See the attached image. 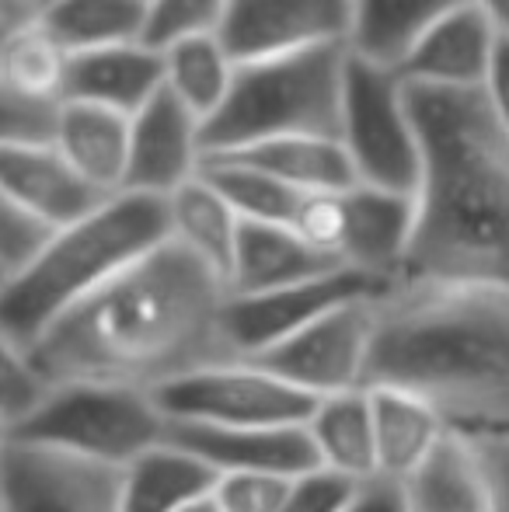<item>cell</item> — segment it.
<instances>
[{"instance_id":"d4e9b609","label":"cell","mask_w":509,"mask_h":512,"mask_svg":"<svg viewBox=\"0 0 509 512\" xmlns=\"http://www.w3.org/2000/svg\"><path fill=\"white\" fill-rule=\"evenodd\" d=\"M220 474L178 443H164L123 471V512H185L217 492Z\"/></svg>"},{"instance_id":"8fae6325","label":"cell","mask_w":509,"mask_h":512,"mask_svg":"<svg viewBox=\"0 0 509 512\" xmlns=\"http://www.w3.org/2000/svg\"><path fill=\"white\" fill-rule=\"evenodd\" d=\"M377 300L381 297L356 300V304L332 310L321 321H314L311 328L293 335L290 342L258 356L255 363L269 366L272 373L290 380L297 391L311 394L314 401L363 391L367 387L370 345H374Z\"/></svg>"},{"instance_id":"7a4b0ae2","label":"cell","mask_w":509,"mask_h":512,"mask_svg":"<svg viewBox=\"0 0 509 512\" xmlns=\"http://www.w3.org/2000/svg\"><path fill=\"white\" fill-rule=\"evenodd\" d=\"M367 387H391L440 411L475 443L509 439V293L489 286L398 283L377 300Z\"/></svg>"},{"instance_id":"277c9868","label":"cell","mask_w":509,"mask_h":512,"mask_svg":"<svg viewBox=\"0 0 509 512\" xmlns=\"http://www.w3.org/2000/svg\"><path fill=\"white\" fill-rule=\"evenodd\" d=\"M171 241L168 199L119 192L84 220L63 227L49 251L14 283L0 286V345L32 349L63 314Z\"/></svg>"},{"instance_id":"f1b7e54d","label":"cell","mask_w":509,"mask_h":512,"mask_svg":"<svg viewBox=\"0 0 509 512\" xmlns=\"http://www.w3.org/2000/svg\"><path fill=\"white\" fill-rule=\"evenodd\" d=\"M164 77V88L206 126L231 95L238 63L224 49L220 35H196L164 49Z\"/></svg>"},{"instance_id":"f35d334b","label":"cell","mask_w":509,"mask_h":512,"mask_svg":"<svg viewBox=\"0 0 509 512\" xmlns=\"http://www.w3.org/2000/svg\"><path fill=\"white\" fill-rule=\"evenodd\" d=\"M485 98H489L503 133L509 136V42H503V49H499V60L492 67L489 84H485Z\"/></svg>"},{"instance_id":"2e32d148","label":"cell","mask_w":509,"mask_h":512,"mask_svg":"<svg viewBox=\"0 0 509 512\" xmlns=\"http://www.w3.org/2000/svg\"><path fill=\"white\" fill-rule=\"evenodd\" d=\"M171 443L185 446L199 460L224 474H276L300 478L318 471L321 460L307 425H265V429H203L171 425Z\"/></svg>"},{"instance_id":"603a6c76","label":"cell","mask_w":509,"mask_h":512,"mask_svg":"<svg viewBox=\"0 0 509 512\" xmlns=\"http://www.w3.org/2000/svg\"><path fill=\"white\" fill-rule=\"evenodd\" d=\"M133 119L98 105L67 102L56 150L105 196L126 192Z\"/></svg>"},{"instance_id":"74e56055","label":"cell","mask_w":509,"mask_h":512,"mask_svg":"<svg viewBox=\"0 0 509 512\" xmlns=\"http://www.w3.org/2000/svg\"><path fill=\"white\" fill-rule=\"evenodd\" d=\"M346 512H408L405 509V495H401V485L384 478H374L360 488V495L353 499V506Z\"/></svg>"},{"instance_id":"e0dca14e","label":"cell","mask_w":509,"mask_h":512,"mask_svg":"<svg viewBox=\"0 0 509 512\" xmlns=\"http://www.w3.org/2000/svg\"><path fill=\"white\" fill-rule=\"evenodd\" d=\"M0 199L63 230L112 196L98 192L56 147H0Z\"/></svg>"},{"instance_id":"4fadbf2b","label":"cell","mask_w":509,"mask_h":512,"mask_svg":"<svg viewBox=\"0 0 509 512\" xmlns=\"http://www.w3.org/2000/svg\"><path fill=\"white\" fill-rule=\"evenodd\" d=\"M203 119L192 115L168 88L140 115H133L126 192L171 199L203 175Z\"/></svg>"},{"instance_id":"d6a6232c","label":"cell","mask_w":509,"mask_h":512,"mask_svg":"<svg viewBox=\"0 0 509 512\" xmlns=\"http://www.w3.org/2000/svg\"><path fill=\"white\" fill-rule=\"evenodd\" d=\"M56 234H60V227L0 199V286L25 276L49 251Z\"/></svg>"},{"instance_id":"8992f818","label":"cell","mask_w":509,"mask_h":512,"mask_svg":"<svg viewBox=\"0 0 509 512\" xmlns=\"http://www.w3.org/2000/svg\"><path fill=\"white\" fill-rule=\"evenodd\" d=\"M171 422L154 391L123 384H56L49 401L0 439L46 446L56 453L126 471L164 446Z\"/></svg>"},{"instance_id":"4316f807","label":"cell","mask_w":509,"mask_h":512,"mask_svg":"<svg viewBox=\"0 0 509 512\" xmlns=\"http://www.w3.org/2000/svg\"><path fill=\"white\" fill-rule=\"evenodd\" d=\"M150 0H49L42 28L70 56L147 42Z\"/></svg>"},{"instance_id":"83f0119b","label":"cell","mask_w":509,"mask_h":512,"mask_svg":"<svg viewBox=\"0 0 509 512\" xmlns=\"http://www.w3.org/2000/svg\"><path fill=\"white\" fill-rule=\"evenodd\" d=\"M168 220H171V241H178L185 251L203 258L227 283L234 269L241 223L245 220L206 182V175L192 178L185 189H178L168 199Z\"/></svg>"},{"instance_id":"d6986e66","label":"cell","mask_w":509,"mask_h":512,"mask_svg":"<svg viewBox=\"0 0 509 512\" xmlns=\"http://www.w3.org/2000/svg\"><path fill=\"white\" fill-rule=\"evenodd\" d=\"M164 84H168L164 49L150 42L95 49V53L70 56L67 102L98 105L133 119L161 95Z\"/></svg>"},{"instance_id":"d590c367","label":"cell","mask_w":509,"mask_h":512,"mask_svg":"<svg viewBox=\"0 0 509 512\" xmlns=\"http://www.w3.org/2000/svg\"><path fill=\"white\" fill-rule=\"evenodd\" d=\"M360 481H349L335 471H307L290 481V492L279 512H346L360 495Z\"/></svg>"},{"instance_id":"ba28073f","label":"cell","mask_w":509,"mask_h":512,"mask_svg":"<svg viewBox=\"0 0 509 512\" xmlns=\"http://www.w3.org/2000/svg\"><path fill=\"white\" fill-rule=\"evenodd\" d=\"M171 425L265 429L307 425L318 401L255 359H224L154 391Z\"/></svg>"},{"instance_id":"1f68e13d","label":"cell","mask_w":509,"mask_h":512,"mask_svg":"<svg viewBox=\"0 0 509 512\" xmlns=\"http://www.w3.org/2000/svg\"><path fill=\"white\" fill-rule=\"evenodd\" d=\"M0 349H4L0 356V436H7L46 405L56 384L25 349H14V345H0Z\"/></svg>"},{"instance_id":"b9f144b4","label":"cell","mask_w":509,"mask_h":512,"mask_svg":"<svg viewBox=\"0 0 509 512\" xmlns=\"http://www.w3.org/2000/svg\"><path fill=\"white\" fill-rule=\"evenodd\" d=\"M185 512H224V509H220V506H217V499H213V495H210V499L196 502V506H189Z\"/></svg>"},{"instance_id":"7c38bea8","label":"cell","mask_w":509,"mask_h":512,"mask_svg":"<svg viewBox=\"0 0 509 512\" xmlns=\"http://www.w3.org/2000/svg\"><path fill=\"white\" fill-rule=\"evenodd\" d=\"M353 0H231L220 42L238 67L346 46Z\"/></svg>"},{"instance_id":"9a60e30c","label":"cell","mask_w":509,"mask_h":512,"mask_svg":"<svg viewBox=\"0 0 509 512\" xmlns=\"http://www.w3.org/2000/svg\"><path fill=\"white\" fill-rule=\"evenodd\" d=\"M503 35L496 32L489 18L475 7V0H464L457 11H450L426 39L415 46L405 60L401 77L412 88L433 91H485L492 67L503 49Z\"/></svg>"},{"instance_id":"30bf717a","label":"cell","mask_w":509,"mask_h":512,"mask_svg":"<svg viewBox=\"0 0 509 512\" xmlns=\"http://www.w3.org/2000/svg\"><path fill=\"white\" fill-rule=\"evenodd\" d=\"M0 512H123V471L0 439Z\"/></svg>"},{"instance_id":"3957f363","label":"cell","mask_w":509,"mask_h":512,"mask_svg":"<svg viewBox=\"0 0 509 512\" xmlns=\"http://www.w3.org/2000/svg\"><path fill=\"white\" fill-rule=\"evenodd\" d=\"M426 171L401 283L509 293V136L485 91L412 88Z\"/></svg>"},{"instance_id":"ffe728a7","label":"cell","mask_w":509,"mask_h":512,"mask_svg":"<svg viewBox=\"0 0 509 512\" xmlns=\"http://www.w3.org/2000/svg\"><path fill=\"white\" fill-rule=\"evenodd\" d=\"M335 269H346V265H339L325 251L307 244L293 227H279V223H241L227 293L231 297H255V293H272V290L307 283V279H318Z\"/></svg>"},{"instance_id":"4dcf8cb0","label":"cell","mask_w":509,"mask_h":512,"mask_svg":"<svg viewBox=\"0 0 509 512\" xmlns=\"http://www.w3.org/2000/svg\"><path fill=\"white\" fill-rule=\"evenodd\" d=\"M203 175L245 223H279V227H293L300 206H304V199H307L304 192L290 189V185H283L279 178L265 175V171L238 161V157H206Z\"/></svg>"},{"instance_id":"5b68a950","label":"cell","mask_w":509,"mask_h":512,"mask_svg":"<svg viewBox=\"0 0 509 512\" xmlns=\"http://www.w3.org/2000/svg\"><path fill=\"white\" fill-rule=\"evenodd\" d=\"M346 67L349 46H325L238 67L224 108L203 126L206 157L286 136L339 140Z\"/></svg>"},{"instance_id":"5bb4252c","label":"cell","mask_w":509,"mask_h":512,"mask_svg":"<svg viewBox=\"0 0 509 512\" xmlns=\"http://www.w3.org/2000/svg\"><path fill=\"white\" fill-rule=\"evenodd\" d=\"M342 209H346L339 248L342 265L398 286L412 255L415 223H419L415 196L353 185L342 192Z\"/></svg>"},{"instance_id":"f546056e","label":"cell","mask_w":509,"mask_h":512,"mask_svg":"<svg viewBox=\"0 0 509 512\" xmlns=\"http://www.w3.org/2000/svg\"><path fill=\"white\" fill-rule=\"evenodd\" d=\"M70 53L42 25L0 39V95L67 102Z\"/></svg>"},{"instance_id":"cb8c5ba5","label":"cell","mask_w":509,"mask_h":512,"mask_svg":"<svg viewBox=\"0 0 509 512\" xmlns=\"http://www.w3.org/2000/svg\"><path fill=\"white\" fill-rule=\"evenodd\" d=\"M307 432H311L325 471H335L360 485L377 478V432L370 387L321 398L307 418Z\"/></svg>"},{"instance_id":"9c48e42d","label":"cell","mask_w":509,"mask_h":512,"mask_svg":"<svg viewBox=\"0 0 509 512\" xmlns=\"http://www.w3.org/2000/svg\"><path fill=\"white\" fill-rule=\"evenodd\" d=\"M391 283L356 269H335L286 290L255 293V297H227L224 338L234 359H258L276 345L290 342L314 321L356 300L384 297Z\"/></svg>"},{"instance_id":"7402d4cb","label":"cell","mask_w":509,"mask_h":512,"mask_svg":"<svg viewBox=\"0 0 509 512\" xmlns=\"http://www.w3.org/2000/svg\"><path fill=\"white\" fill-rule=\"evenodd\" d=\"M374 398V432H377V478L408 481L433 450L450 436L440 411L422 398L391 387H370Z\"/></svg>"},{"instance_id":"ab89813d","label":"cell","mask_w":509,"mask_h":512,"mask_svg":"<svg viewBox=\"0 0 509 512\" xmlns=\"http://www.w3.org/2000/svg\"><path fill=\"white\" fill-rule=\"evenodd\" d=\"M485 453H489L492 467H496V478L499 488H503V499H506V512H509V439L503 443H482Z\"/></svg>"},{"instance_id":"7bdbcfd3","label":"cell","mask_w":509,"mask_h":512,"mask_svg":"<svg viewBox=\"0 0 509 512\" xmlns=\"http://www.w3.org/2000/svg\"><path fill=\"white\" fill-rule=\"evenodd\" d=\"M46 4H49V0H46Z\"/></svg>"},{"instance_id":"8d00e7d4","label":"cell","mask_w":509,"mask_h":512,"mask_svg":"<svg viewBox=\"0 0 509 512\" xmlns=\"http://www.w3.org/2000/svg\"><path fill=\"white\" fill-rule=\"evenodd\" d=\"M293 478L276 474H224L217 481V506L224 512H279Z\"/></svg>"},{"instance_id":"ac0fdd59","label":"cell","mask_w":509,"mask_h":512,"mask_svg":"<svg viewBox=\"0 0 509 512\" xmlns=\"http://www.w3.org/2000/svg\"><path fill=\"white\" fill-rule=\"evenodd\" d=\"M408 512H506L496 467L482 443L450 432L433 457L401 481Z\"/></svg>"},{"instance_id":"836d02e7","label":"cell","mask_w":509,"mask_h":512,"mask_svg":"<svg viewBox=\"0 0 509 512\" xmlns=\"http://www.w3.org/2000/svg\"><path fill=\"white\" fill-rule=\"evenodd\" d=\"M231 0H150L147 42L168 49L196 35H217Z\"/></svg>"},{"instance_id":"44dd1931","label":"cell","mask_w":509,"mask_h":512,"mask_svg":"<svg viewBox=\"0 0 509 512\" xmlns=\"http://www.w3.org/2000/svg\"><path fill=\"white\" fill-rule=\"evenodd\" d=\"M464 0H353L349 53L356 60L398 70L422 39Z\"/></svg>"},{"instance_id":"484cf974","label":"cell","mask_w":509,"mask_h":512,"mask_svg":"<svg viewBox=\"0 0 509 512\" xmlns=\"http://www.w3.org/2000/svg\"><path fill=\"white\" fill-rule=\"evenodd\" d=\"M213 157H238L265 175L279 178L290 189L304 192V196L346 192L360 185L342 140H328V136H286V140L255 143V147Z\"/></svg>"},{"instance_id":"e575fe53","label":"cell","mask_w":509,"mask_h":512,"mask_svg":"<svg viewBox=\"0 0 509 512\" xmlns=\"http://www.w3.org/2000/svg\"><path fill=\"white\" fill-rule=\"evenodd\" d=\"M67 102L0 95V147H56Z\"/></svg>"},{"instance_id":"6da1fadb","label":"cell","mask_w":509,"mask_h":512,"mask_svg":"<svg viewBox=\"0 0 509 512\" xmlns=\"http://www.w3.org/2000/svg\"><path fill=\"white\" fill-rule=\"evenodd\" d=\"M227 283L178 241L63 314L28 356L53 384H123L161 391L234 359L224 338Z\"/></svg>"},{"instance_id":"52a82bcc","label":"cell","mask_w":509,"mask_h":512,"mask_svg":"<svg viewBox=\"0 0 509 512\" xmlns=\"http://www.w3.org/2000/svg\"><path fill=\"white\" fill-rule=\"evenodd\" d=\"M339 140L353 161L360 185L419 196L426 150H422L408 84L398 70L356 60L349 53Z\"/></svg>"},{"instance_id":"60d3db41","label":"cell","mask_w":509,"mask_h":512,"mask_svg":"<svg viewBox=\"0 0 509 512\" xmlns=\"http://www.w3.org/2000/svg\"><path fill=\"white\" fill-rule=\"evenodd\" d=\"M475 7L496 25V32L509 42V0H475Z\"/></svg>"}]
</instances>
